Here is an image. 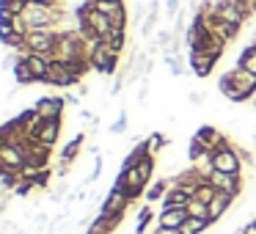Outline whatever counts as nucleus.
Here are the masks:
<instances>
[{"label": "nucleus", "instance_id": "obj_19", "mask_svg": "<svg viewBox=\"0 0 256 234\" xmlns=\"http://www.w3.org/2000/svg\"><path fill=\"white\" fill-rule=\"evenodd\" d=\"M22 58H25V64L30 66V72L36 74V80L44 83L47 72H50V61H47L44 56H39V52H22Z\"/></svg>", "mask_w": 256, "mask_h": 234}, {"label": "nucleus", "instance_id": "obj_40", "mask_svg": "<svg viewBox=\"0 0 256 234\" xmlns=\"http://www.w3.org/2000/svg\"><path fill=\"white\" fill-rule=\"evenodd\" d=\"M152 234H179V228H162V226H154Z\"/></svg>", "mask_w": 256, "mask_h": 234}, {"label": "nucleus", "instance_id": "obj_34", "mask_svg": "<svg viewBox=\"0 0 256 234\" xmlns=\"http://www.w3.org/2000/svg\"><path fill=\"white\" fill-rule=\"evenodd\" d=\"M124 130H127V113H122V116H118L116 122L110 124V132H113V135H122Z\"/></svg>", "mask_w": 256, "mask_h": 234}, {"label": "nucleus", "instance_id": "obj_38", "mask_svg": "<svg viewBox=\"0 0 256 234\" xmlns=\"http://www.w3.org/2000/svg\"><path fill=\"white\" fill-rule=\"evenodd\" d=\"M0 22H6V25L14 22V14L8 12V8H3V6H0Z\"/></svg>", "mask_w": 256, "mask_h": 234}, {"label": "nucleus", "instance_id": "obj_23", "mask_svg": "<svg viewBox=\"0 0 256 234\" xmlns=\"http://www.w3.org/2000/svg\"><path fill=\"white\" fill-rule=\"evenodd\" d=\"M237 66L245 69V72L256 74V44H248L242 52L237 56Z\"/></svg>", "mask_w": 256, "mask_h": 234}, {"label": "nucleus", "instance_id": "obj_1", "mask_svg": "<svg viewBox=\"0 0 256 234\" xmlns=\"http://www.w3.org/2000/svg\"><path fill=\"white\" fill-rule=\"evenodd\" d=\"M218 88H220V94L232 102H248L250 96L256 94V74L234 66L232 72H226L218 80Z\"/></svg>", "mask_w": 256, "mask_h": 234}, {"label": "nucleus", "instance_id": "obj_2", "mask_svg": "<svg viewBox=\"0 0 256 234\" xmlns=\"http://www.w3.org/2000/svg\"><path fill=\"white\" fill-rule=\"evenodd\" d=\"M149 184H152V182L144 176V171H140L138 166H132V168H118L113 188L122 190V193L135 204V201H138L140 196H146V188H149Z\"/></svg>", "mask_w": 256, "mask_h": 234}, {"label": "nucleus", "instance_id": "obj_41", "mask_svg": "<svg viewBox=\"0 0 256 234\" xmlns=\"http://www.w3.org/2000/svg\"><path fill=\"white\" fill-rule=\"evenodd\" d=\"M254 44H256V39H254Z\"/></svg>", "mask_w": 256, "mask_h": 234}, {"label": "nucleus", "instance_id": "obj_17", "mask_svg": "<svg viewBox=\"0 0 256 234\" xmlns=\"http://www.w3.org/2000/svg\"><path fill=\"white\" fill-rule=\"evenodd\" d=\"M204 182H210V179H204V176H201V174L196 171L193 166H188L184 171H179L176 176L171 179V184H179V188H188L190 193H196V188H198V184H204Z\"/></svg>", "mask_w": 256, "mask_h": 234}, {"label": "nucleus", "instance_id": "obj_35", "mask_svg": "<svg viewBox=\"0 0 256 234\" xmlns=\"http://www.w3.org/2000/svg\"><path fill=\"white\" fill-rule=\"evenodd\" d=\"M86 234H113V232H110V228H105V226H102V223L94 218V220L88 223V228H86Z\"/></svg>", "mask_w": 256, "mask_h": 234}, {"label": "nucleus", "instance_id": "obj_27", "mask_svg": "<svg viewBox=\"0 0 256 234\" xmlns=\"http://www.w3.org/2000/svg\"><path fill=\"white\" fill-rule=\"evenodd\" d=\"M86 6H91V8H96V12H102V14L110 17L118 6H124V0H86Z\"/></svg>", "mask_w": 256, "mask_h": 234}, {"label": "nucleus", "instance_id": "obj_11", "mask_svg": "<svg viewBox=\"0 0 256 234\" xmlns=\"http://www.w3.org/2000/svg\"><path fill=\"white\" fill-rule=\"evenodd\" d=\"M61 130H64V118H44L39 127V132L34 135L39 144L50 146V149H56V144L61 140Z\"/></svg>", "mask_w": 256, "mask_h": 234}, {"label": "nucleus", "instance_id": "obj_14", "mask_svg": "<svg viewBox=\"0 0 256 234\" xmlns=\"http://www.w3.org/2000/svg\"><path fill=\"white\" fill-rule=\"evenodd\" d=\"M188 206H171V210H160L157 212V226H162V228H179L184 220H188Z\"/></svg>", "mask_w": 256, "mask_h": 234}, {"label": "nucleus", "instance_id": "obj_3", "mask_svg": "<svg viewBox=\"0 0 256 234\" xmlns=\"http://www.w3.org/2000/svg\"><path fill=\"white\" fill-rule=\"evenodd\" d=\"M118 58H122V52L110 50L105 42H96V44L91 47V52H88L91 72H100V74H105V78H110V74H116V69H118Z\"/></svg>", "mask_w": 256, "mask_h": 234}, {"label": "nucleus", "instance_id": "obj_9", "mask_svg": "<svg viewBox=\"0 0 256 234\" xmlns=\"http://www.w3.org/2000/svg\"><path fill=\"white\" fill-rule=\"evenodd\" d=\"M188 66L196 78H210L218 66V58L210 56V52H201V50H190L188 52Z\"/></svg>", "mask_w": 256, "mask_h": 234}, {"label": "nucleus", "instance_id": "obj_15", "mask_svg": "<svg viewBox=\"0 0 256 234\" xmlns=\"http://www.w3.org/2000/svg\"><path fill=\"white\" fill-rule=\"evenodd\" d=\"M234 201H237V196L226 193V190H218L215 198L210 201V220H212V223H218V220H220V218L226 215L228 210H232Z\"/></svg>", "mask_w": 256, "mask_h": 234}, {"label": "nucleus", "instance_id": "obj_20", "mask_svg": "<svg viewBox=\"0 0 256 234\" xmlns=\"http://www.w3.org/2000/svg\"><path fill=\"white\" fill-rule=\"evenodd\" d=\"M171 190V179H154V182L146 188V204H157V201L166 198V193Z\"/></svg>", "mask_w": 256, "mask_h": 234}, {"label": "nucleus", "instance_id": "obj_4", "mask_svg": "<svg viewBox=\"0 0 256 234\" xmlns=\"http://www.w3.org/2000/svg\"><path fill=\"white\" fill-rule=\"evenodd\" d=\"M212 166H215V171H220V174L240 176V174H242V160H240V154H237V146L228 140V144L220 146V149H215L212 152Z\"/></svg>", "mask_w": 256, "mask_h": 234}, {"label": "nucleus", "instance_id": "obj_29", "mask_svg": "<svg viewBox=\"0 0 256 234\" xmlns=\"http://www.w3.org/2000/svg\"><path fill=\"white\" fill-rule=\"evenodd\" d=\"M146 140H149V152H152V157H157V154H160V152L168 146V138H166L162 132H152Z\"/></svg>", "mask_w": 256, "mask_h": 234}, {"label": "nucleus", "instance_id": "obj_12", "mask_svg": "<svg viewBox=\"0 0 256 234\" xmlns=\"http://www.w3.org/2000/svg\"><path fill=\"white\" fill-rule=\"evenodd\" d=\"M36 110H39L42 118H64V108H66V96H42V100H36Z\"/></svg>", "mask_w": 256, "mask_h": 234}, {"label": "nucleus", "instance_id": "obj_16", "mask_svg": "<svg viewBox=\"0 0 256 234\" xmlns=\"http://www.w3.org/2000/svg\"><path fill=\"white\" fill-rule=\"evenodd\" d=\"M0 162L6 166V171H22L25 168V157L20 152L17 144H3L0 146Z\"/></svg>", "mask_w": 256, "mask_h": 234}, {"label": "nucleus", "instance_id": "obj_30", "mask_svg": "<svg viewBox=\"0 0 256 234\" xmlns=\"http://www.w3.org/2000/svg\"><path fill=\"white\" fill-rule=\"evenodd\" d=\"M215 193L218 190L212 188L210 182H204V184H198V188H196V193H193V198H198V201H204V204H210L212 198H215Z\"/></svg>", "mask_w": 256, "mask_h": 234}, {"label": "nucleus", "instance_id": "obj_10", "mask_svg": "<svg viewBox=\"0 0 256 234\" xmlns=\"http://www.w3.org/2000/svg\"><path fill=\"white\" fill-rule=\"evenodd\" d=\"M130 206H132V201H130L127 196L122 193V190L110 188V193L105 196V201H102L100 212H108V215H118V218H124Z\"/></svg>", "mask_w": 256, "mask_h": 234}, {"label": "nucleus", "instance_id": "obj_39", "mask_svg": "<svg viewBox=\"0 0 256 234\" xmlns=\"http://www.w3.org/2000/svg\"><path fill=\"white\" fill-rule=\"evenodd\" d=\"M64 193H66V184H58V188H56V193H52V201H61L64 198Z\"/></svg>", "mask_w": 256, "mask_h": 234}, {"label": "nucleus", "instance_id": "obj_33", "mask_svg": "<svg viewBox=\"0 0 256 234\" xmlns=\"http://www.w3.org/2000/svg\"><path fill=\"white\" fill-rule=\"evenodd\" d=\"M166 64L171 66V74H174V78H179V74L184 72V64H182V58H179V56H174V52H166Z\"/></svg>", "mask_w": 256, "mask_h": 234}, {"label": "nucleus", "instance_id": "obj_36", "mask_svg": "<svg viewBox=\"0 0 256 234\" xmlns=\"http://www.w3.org/2000/svg\"><path fill=\"white\" fill-rule=\"evenodd\" d=\"M234 146H237V154H240V160H242V166H254V154L240 144H234Z\"/></svg>", "mask_w": 256, "mask_h": 234}, {"label": "nucleus", "instance_id": "obj_18", "mask_svg": "<svg viewBox=\"0 0 256 234\" xmlns=\"http://www.w3.org/2000/svg\"><path fill=\"white\" fill-rule=\"evenodd\" d=\"M193 198L188 188H179V184H171V190L162 198V210H171V206H188V201Z\"/></svg>", "mask_w": 256, "mask_h": 234}, {"label": "nucleus", "instance_id": "obj_5", "mask_svg": "<svg viewBox=\"0 0 256 234\" xmlns=\"http://www.w3.org/2000/svg\"><path fill=\"white\" fill-rule=\"evenodd\" d=\"M56 42H58V28H39V30H28L25 36V52H56Z\"/></svg>", "mask_w": 256, "mask_h": 234}, {"label": "nucleus", "instance_id": "obj_24", "mask_svg": "<svg viewBox=\"0 0 256 234\" xmlns=\"http://www.w3.org/2000/svg\"><path fill=\"white\" fill-rule=\"evenodd\" d=\"M212 223L204 220V218H188V220L179 226V234H204Z\"/></svg>", "mask_w": 256, "mask_h": 234}, {"label": "nucleus", "instance_id": "obj_37", "mask_svg": "<svg viewBox=\"0 0 256 234\" xmlns=\"http://www.w3.org/2000/svg\"><path fill=\"white\" fill-rule=\"evenodd\" d=\"M100 174H102V160H100V157H96V162H94V171H91L88 174V179H86V182H96V179H100Z\"/></svg>", "mask_w": 256, "mask_h": 234}, {"label": "nucleus", "instance_id": "obj_7", "mask_svg": "<svg viewBox=\"0 0 256 234\" xmlns=\"http://www.w3.org/2000/svg\"><path fill=\"white\" fill-rule=\"evenodd\" d=\"M193 140L196 146H201L204 152H215V149H220L223 144H228V135H223L218 127H212V124H204V127H198L193 132Z\"/></svg>", "mask_w": 256, "mask_h": 234}, {"label": "nucleus", "instance_id": "obj_31", "mask_svg": "<svg viewBox=\"0 0 256 234\" xmlns=\"http://www.w3.org/2000/svg\"><path fill=\"white\" fill-rule=\"evenodd\" d=\"M108 20H110L113 28H124V30H127V20H130V17H127V6H118Z\"/></svg>", "mask_w": 256, "mask_h": 234}, {"label": "nucleus", "instance_id": "obj_13", "mask_svg": "<svg viewBox=\"0 0 256 234\" xmlns=\"http://www.w3.org/2000/svg\"><path fill=\"white\" fill-rule=\"evenodd\" d=\"M210 184H212L215 190H226V193H232V196H242V190H245L242 174H240V176H232V174L215 171V174L210 176Z\"/></svg>", "mask_w": 256, "mask_h": 234}, {"label": "nucleus", "instance_id": "obj_6", "mask_svg": "<svg viewBox=\"0 0 256 234\" xmlns=\"http://www.w3.org/2000/svg\"><path fill=\"white\" fill-rule=\"evenodd\" d=\"M80 78L74 74L72 64H64V61H52L50 64V72L44 78V86H56V88H72L78 86Z\"/></svg>", "mask_w": 256, "mask_h": 234}, {"label": "nucleus", "instance_id": "obj_25", "mask_svg": "<svg viewBox=\"0 0 256 234\" xmlns=\"http://www.w3.org/2000/svg\"><path fill=\"white\" fill-rule=\"evenodd\" d=\"M152 218H157L154 210H152V204H144V206H140V212H138V220H135V232L132 234H146Z\"/></svg>", "mask_w": 256, "mask_h": 234}, {"label": "nucleus", "instance_id": "obj_28", "mask_svg": "<svg viewBox=\"0 0 256 234\" xmlns=\"http://www.w3.org/2000/svg\"><path fill=\"white\" fill-rule=\"evenodd\" d=\"M188 215L190 218H204V220H210V204H204V201H198V198H190L188 201Z\"/></svg>", "mask_w": 256, "mask_h": 234}, {"label": "nucleus", "instance_id": "obj_8", "mask_svg": "<svg viewBox=\"0 0 256 234\" xmlns=\"http://www.w3.org/2000/svg\"><path fill=\"white\" fill-rule=\"evenodd\" d=\"M83 144H86V135H74L72 140H69L66 146L61 149V154H58V166H56V176H66L69 168L74 166V160H78V154L83 152Z\"/></svg>", "mask_w": 256, "mask_h": 234}, {"label": "nucleus", "instance_id": "obj_21", "mask_svg": "<svg viewBox=\"0 0 256 234\" xmlns=\"http://www.w3.org/2000/svg\"><path fill=\"white\" fill-rule=\"evenodd\" d=\"M152 152H149V140H138V144L132 146V152H130L127 157H124V162H122V168H132V166H138L140 160H146V157H149Z\"/></svg>", "mask_w": 256, "mask_h": 234}, {"label": "nucleus", "instance_id": "obj_26", "mask_svg": "<svg viewBox=\"0 0 256 234\" xmlns=\"http://www.w3.org/2000/svg\"><path fill=\"white\" fill-rule=\"evenodd\" d=\"M105 44L110 47V50L122 52L124 47H127V30H124V28H113V30H110V36L105 39Z\"/></svg>", "mask_w": 256, "mask_h": 234}, {"label": "nucleus", "instance_id": "obj_22", "mask_svg": "<svg viewBox=\"0 0 256 234\" xmlns=\"http://www.w3.org/2000/svg\"><path fill=\"white\" fill-rule=\"evenodd\" d=\"M14 80H17V86H36L39 80H36V74L30 72V66L25 64V58L20 56L17 66H14Z\"/></svg>", "mask_w": 256, "mask_h": 234}, {"label": "nucleus", "instance_id": "obj_32", "mask_svg": "<svg viewBox=\"0 0 256 234\" xmlns=\"http://www.w3.org/2000/svg\"><path fill=\"white\" fill-rule=\"evenodd\" d=\"M52 168H42L39 174L34 176V184H36V190H44V188H50V182H52Z\"/></svg>", "mask_w": 256, "mask_h": 234}]
</instances>
